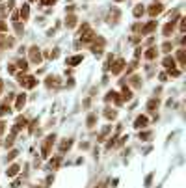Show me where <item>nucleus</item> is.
I'll return each instance as SVG.
<instances>
[{"label": "nucleus", "mask_w": 186, "mask_h": 188, "mask_svg": "<svg viewBox=\"0 0 186 188\" xmlns=\"http://www.w3.org/2000/svg\"><path fill=\"white\" fill-rule=\"evenodd\" d=\"M30 56H32V61H34V64H39V61H41V54H39V49H35V47H34L32 50H30Z\"/></svg>", "instance_id": "nucleus-1"}, {"label": "nucleus", "mask_w": 186, "mask_h": 188, "mask_svg": "<svg viewBox=\"0 0 186 188\" xmlns=\"http://www.w3.org/2000/svg\"><path fill=\"white\" fill-rule=\"evenodd\" d=\"M145 125H147V117L142 115V117H138V119H136V125H134V127H136V129H143Z\"/></svg>", "instance_id": "nucleus-2"}, {"label": "nucleus", "mask_w": 186, "mask_h": 188, "mask_svg": "<svg viewBox=\"0 0 186 188\" xmlns=\"http://www.w3.org/2000/svg\"><path fill=\"white\" fill-rule=\"evenodd\" d=\"M160 11H162V6H160V4H154V6L151 7V10H149V13L153 15V17H154V15H158Z\"/></svg>", "instance_id": "nucleus-3"}, {"label": "nucleus", "mask_w": 186, "mask_h": 188, "mask_svg": "<svg viewBox=\"0 0 186 188\" xmlns=\"http://www.w3.org/2000/svg\"><path fill=\"white\" fill-rule=\"evenodd\" d=\"M17 173H19V166H17V164H13V166L7 169V177H13V175H17Z\"/></svg>", "instance_id": "nucleus-4"}, {"label": "nucleus", "mask_w": 186, "mask_h": 188, "mask_svg": "<svg viewBox=\"0 0 186 188\" xmlns=\"http://www.w3.org/2000/svg\"><path fill=\"white\" fill-rule=\"evenodd\" d=\"M121 69H123V60H117V61H115V67L112 69V73H114V75H117Z\"/></svg>", "instance_id": "nucleus-5"}, {"label": "nucleus", "mask_w": 186, "mask_h": 188, "mask_svg": "<svg viewBox=\"0 0 186 188\" xmlns=\"http://www.w3.org/2000/svg\"><path fill=\"white\" fill-rule=\"evenodd\" d=\"M80 61H82V56H75L71 60H67V64L69 65H76V64H80Z\"/></svg>", "instance_id": "nucleus-6"}, {"label": "nucleus", "mask_w": 186, "mask_h": 188, "mask_svg": "<svg viewBox=\"0 0 186 188\" xmlns=\"http://www.w3.org/2000/svg\"><path fill=\"white\" fill-rule=\"evenodd\" d=\"M145 56L149 58V60H151V58H154V56H156V49H149V50L145 52Z\"/></svg>", "instance_id": "nucleus-7"}, {"label": "nucleus", "mask_w": 186, "mask_h": 188, "mask_svg": "<svg viewBox=\"0 0 186 188\" xmlns=\"http://www.w3.org/2000/svg\"><path fill=\"white\" fill-rule=\"evenodd\" d=\"M164 65H166V67H175L173 58H166V60H164Z\"/></svg>", "instance_id": "nucleus-8"}, {"label": "nucleus", "mask_w": 186, "mask_h": 188, "mask_svg": "<svg viewBox=\"0 0 186 188\" xmlns=\"http://www.w3.org/2000/svg\"><path fill=\"white\" fill-rule=\"evenodd\" d=\"M154 26H156V22L153 21L151 24H147V26H145V30H143V32H145V34H147V32H151V30H154Z\"/></svg>", "instance_id": "nucleus-9"}, {"label": "nucleus", "mask_w": 186, "mask_h": 188, "mask_svg": "<svg viewBox=\"0 0 186 188\" xmlns=\"http://www.w3.org/2000/svg\"><path fill=\"white\" fill-rule=\"evenodd\" d=\"M22 104H24V95H21L17 99V108H22Z\"/></svg>", "instance_id": "nucleus-10"}, {"label": "nucleus", "mask_w": 186, "mask_h": 188, "mask_svg": "<svg viewBox=\"0 0 186 188\" xmlns=\"http://www.w3.org/2000/svg\"><path fill=\"white\" fill-rule=\"evenodd\" d=\"M21 15H22V19H26V17H28V6H24V7L21 10Z\"/></svg>", "instance_id": "nucleus-11"}, {"label": "nucleus", "mask_w": 186, "mask_h": 188, "mask_svg": "<svg viewBox=\"0 0 186 188\" xmlns=\"http://www.w3.org/2000/svg\"><path fill=\"white\" fill-rule=\"evenodd\" d=\"M6 114H10V108H6V106H0V115H6Z\"/></svg>", "instance_id": "nucleus-12"}, {"label": "nucleus", "mask_w": 186, "mask_h": 188, "mask_svg": "<svg viewBox=\"0 0 186 188\" xmlns=\"http://www.w3.org/2000/svg\"><path fill=\"white\" fill-rule=\"evenodd\" d=\"M19 67L22 69V71H26V69H28V64H26V61H19Z\"/></svg>", "instance_id": "nucleus-13"}, {"label": "nucleus", "mask_w": 186, "mask_h": 188, "mask_svg": "<svg viewBox=\"0 0 186 188\" xmlns=\"http://www.w3.org/2000/svg\"><path fill=\"white\" fill-rule=\"evenodd\" d=\"M162 49H164V52H169V50H171V45H169V43H166L164 47H162Z\"/></svg>", "instance_id": "nucleus-14"}, {"label": "nucleus", "mask_w": 186, "mask_h": 188, "mask_svg": "<svg viewBox=\"0 0 186 188\" xmlns=\"http://www.w3.org/2000/svg\"><path fill=\"white\" fill-rule=\"evenodd\" d=\"M143 13V7H136L134 10V15H142Z\"/></svg>", "instance_id": "nucleus-15"}, {"label": "nucleus", "mask_w": 186, "mask_h": 188, "mask_svg": "<svg viewBox=\"0 0 186 188\" xmlns=\"http://www.w3.org/2000/svg\"><path fill=\"white\" fill-rule=\"evenodd\" d=\"M106 117H115V112H106Z\"/></svg>", "instance_id": "nucleus-16"}, {"label": "nucleus", "mask_w": 186, "mask_h": 188, "mask_svg": "<svg viewBox=\"0 0 186 188\" xmlns=\"http://www.w3.org/2000/svg\"><path fill=\"white\" fill-rule=\"evenodd\" d=\"M0 30H6V24H4V22H0Z\"/></svg>", "instance_id": "nucleus-17"}, {"label": "nucleus", "mask_w": 186, "mask_h": 188, "mask_svg": "<svg viewBox=\"0 0 186 188\" xmlns=\"http://www.w3.org/2000/svg\"><path fill=\"white\" fill-rule=\"evenodd\" d=\"M50 2H54V0H43V4H50Z\"/></svg>", "instance_id": "nucleus-18"}, {"label": "nucleus", "mask_w": 186, "mask_h": 188, "mask_svg": "<svg viewBox=\"0 0 186 188\" xmlns=\"http://www.w3.org/2000/svg\"><path fill=\"white\" fill-rule=\"evenodd\" d=\"M2 130H4V123H2V121H0V132H2Z\"/></svg>", "instance_id": "nucleus-19"}, {"label": "nucleus", "mask_w": 186, "mask_h": 188, "mask_svg": "<svg viewBox=\"0 0 186 188\" xmlns=\"http://www.w3.org/2000/svg\"><path fill=\"white\" fill-rule=\"evenodd\" d=\"M0 89H2V80H0Z\"/></svg>", "instance_id": "nucleus-20"}]
</instances>
